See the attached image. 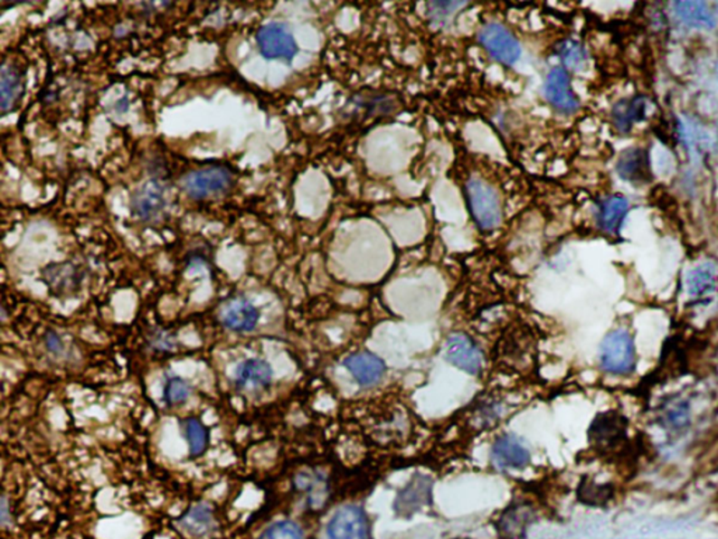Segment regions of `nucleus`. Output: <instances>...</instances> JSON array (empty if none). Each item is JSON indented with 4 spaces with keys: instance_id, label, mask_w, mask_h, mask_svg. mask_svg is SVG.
<instances>
[{
    "instance_id": "obj_27",
    "label": "nucleus",
    "mask_w": 718,
    "mask_h": 539,
    "mask_svg": "<svg viewBox=\"0 0 718 539\" xmlns=\"http://www.w3.org/2000/svg\"><path fill=\"white\" fill-rule=\"evenodd\" d=\"M259 539H305L300 525L294 521H279L262 531Z\"/></svg>"
},
{
    "instance_id": "obj_1",
    "label": "nucleus",
    "mask_w": 718,
    "mask_h": 539,
    "mask_svg": "<svg viewBox=\"0 0 718 539\" xmlns=\"http://www.w3.org/2000/svg\"><path fill=\"white\" fill-rule=\"evenodd\" d=\"M600 367L612 375H628L636 368V345L628 330L606 335L600 347Z\"/></svg>"
},
{
    "instance_id": "obj_3",
    "label": "nucleus",
    "mask_w": 718,
    "mask_h": 539,
    "mask_svg": "<svg viewBox=\"0 0 718 539\" xmlns=\"http://www.w3.org/2000/svg\"><path fill=\"white\" fill-rule=\"evenodd\" d=\"M233 183V175L225 166H210L185 175L182 187L188 197L205 200L211 195L225 193Z\"/></svg>"
},
{
    "instance_id": "obj_28",
    "label": "nucleus",
    "mask_w": 718,
    "mask_h": 539,
    "mask_svg": "<svg viewBox=\"0 0 718 539\" xmlns=\"http://www.w3.org/2000/svg\"><path fill=\"white\" fill-rule=\"evenodd\" d=\"M190 385L184 380H182L180 376L169 378L167 383H165V391H163L165 403L172 404V406H178V404L187 402V399L190 398Z\"/></svg>"
},
{
    "instance_id": "obj_18",
    "label": "nucleus",
    "mask_w": 718,
    "mask_h": 539,
    "mask_svg": "<svg viewBox=\"0 0 718 539\" xmlns=\"http://www.w3.org/2000/svg\"><path fill=\"white\" fill-rule=\"evenodd\" d=\"M650 110L648 100L643 96L620 100L612 109V123L620 134H628L636 124L647 118Z\"/></svg>"
},
{
    "instance_id": "obj_16",
    "label": "nucleus",
    "mask_w": 718,
    "mask_h": 539,
    "mask_svg": "<svg viewBox=\"0 0 718 539\" xmlns=\"http://www.w3.org/2000/svg\"><path fill=\"white\" fill-rule=\"evenodd\" d=\"M674 13L676 19L690 29L712 32L717 27L714 13L704 2H699V0L675 2Z\"/></svg>"
},
{
    "instance_id": "obj_20",
    "label": "nucleus",
    "mask_w": 718,
    "mask_h": 539,
    "mask_svg": "<svg viewBox=\"0 0 718 539\" xmlns=\"http://www.w3.org/2000/svg\"><path fill=\"white\" fill-rule=\"evenodd\" d=\"M234 380L239 388L247 391L269 388L272 381V368L267 361L251 358L244 361L236 370Z\"/></svg>"
},
{
    "instance_id": "obj_7",
    "label": "nucleus",
    "mask_w": 718,
    "mask_h": 539,
    "mask_svg": "<svg viewBox=\"0 0 718 539\" xmlns=\"http://www.w3.org/2000/svg\"><path fill=\"white\" fill-rule=\"evenodd\" d=\"M327 534L330 539H368L365 511L358 506H344L328 523Z\"/></svg>"
},
{
    "instance_id": "obj_4",
    "label": "nucleus",
    "mask_w": 718,
    "mask_h": 539,
    "mask_svg": "<svg viewBox=\"0 0 718 539\" xmlns=\"http://www.w3.org/2000/svg\"><path fill=\"white\" fill-rule=\"evenodd\" d=\"M478 43L494 60L503 65L513 66L521 58V45L515 35L503 24L490 23L478 32Z\"/></svg>"
},
{
    "instance_id": "obj_21",
    "label": "nucleus",
    "mask_w": 718,
    "mask_h": 539,
    "mask_svg": "<svg viewBox=\"0 0 718 539\" xmlns=\"http://www.w3.org/2000/svg\"><path fill=\"white\" fill-rule=\"evenodd\" d=\"M0 93H2V110L5 113L14 110L24 93L22 73L13 65L4 63L0 72Z\"/></svg>"
},
{
    "instance_id": "obj_9",
    "label": "nucleus",
    "mask_w": 718,
    "mask_h": 539,
    "mask_svg": "<svg viewBox=\"0 0 718 539\" xmlns=\"http://www.w3.org/2000/svg\"><path fill=\"white\" fill-rule=\"evenodd\" d=\"M491 462L500 470H522L531 462V451L518 437L505 434L491 447Z\"/></svg>"
},
{
    "instance_id": "obj_10",
    "label": "nucleus",
    "mask_w": 718,
    "mask_h": 539,
    "mask_svg": "<svg viewBox=\"0 0 718 539\" xmlns=\"http://www.w3.org/2000/svg\"><path fill=\"white\" fill-rule=\"evenodd\" d=\"M167 207V192L159 180H149L137 188L132 198V210L142 221H155Z\"/></svg>"
},
{
    "instance_id": "obj_23",
    "label": "nucleus",
    "mask_w": 718,
    "mask_h": 539,
    "mask_svg": "<svg viewBox=\"0 0 718 539\" xmlns=\"http://www.w3.org/2000/svg\"><path fill=\"white\" fill-rule=\"evenodd\" d=\"M432 482L424 475H417L410 480L409 485L397 496L400 507H419L431 495Z\"/></svg>"
},
{
    "instance_id": "obj_13",
    "label": "nucleus",
    "mask_w": 718,
    "mask_h": 539,
    "mask_svg": "<svg viewBox=\"0 0 718 539\" xmlns=\"http://www.w3.org/2000/svg\"><path fill=\"white\" fill-rule=\"evenodd\" d=\"M223 326L238 333L253 332L260 319V312L250 301L234 298L229 301L221 314Z\"/></svg>"
},
{
    "instance_id": "obj_24",
    "label": "nucleus",
    "mask_w": 718,
    "mask_h": 539,
    "mask_svg": "<svg viewBox=\"0 0 718 539\" xmlns=\"http://www.w3.org/2000/svg\"><path fill=\"white\" fill-rule=\"evenodd\" d=\"M184 431L191 457H201L210 444V431L197 417H190L185 421Z\"/></svg>"
},
{
    "instance_id": "obj_5",
    "label": "nucleus",
    "mask_w": 718,
    "mask_h": 539,
    "mask_svg": "<svg viewBox=\"0 0 718 539\" xmlns=\"http://www.w3.org/2000/svg\"><path fill=\"white\" fill-rule=\"evenodd\" d=\"M257 44L262 57L267 60L291 61L298 52L291 30L281 23H271L261 27L257 34Z\"/></svg>"
},
{
    "instance_id": "obj_2",
    "label": "nucleus",
    "mask_w": 718,
    "mask_h": 539,
    "mask_svg": "<svg viewBox=\"0 0 718 539\" xmlns=\"http://www.w3.org/2000/svg\"><path fill=\"white\" fill-rule=\"evenodd\" d=\"M466 195L470 213L483 231H493L500 226L503 221L500 197L490 184L472 177L466 184Z\"/></svg>"
},
{
    "instance_id": "obj_30",
    "label": "nucleus",
    "mask_w": 718,
    "mask_h": 539,
    "mask_svg": "<svg viewBox=\"0 0 718 539\" xmlns=\"http://www.w3.org/2000/svg\"><path fill=\"white\" fill-rule=\"evenodd\" d=\"M45 345H47L48 352L53 353L55 355L63 352V343L57 333H48L47 337H45Z\"/></svg>"
},
{
    "instance_id": "obj_29",
    "label": "nucleus",
    "mask_w": 718,
    "mask_h": 539,
    "mask_svg": "<svg viewBox=\"0 0 718 539\" xmlns=\"http://www.w3.org/2000/svg\"><path fill=\"white\" fill-rule=\"evenodd\" d=\"M466 4H453V2H435L430 4L431 7L432 20L438 23H444L448 17L452 16L453 12H458L460 7H465Z\"/></svg>"
},
{
    "instance_id": "obj_25",
    "label": "nucleus",
    "mask_w": 718,
    "mask_h": 539,
    "mask_svg": "<svg viewBox=\"0 0 718 539\" xmlns=\"http://www.w3.org/2000/svg\"><path fill=\"white\" fill-rule=\"evenodd\" d=\"M557 55L567 70L581 71L587 65V51L575 40H564L560 43L557 45Z\"/></svg>"
},
{
    "instance_id": "obj_17",
    "label": "nucleus",
    "mask_w": 718,
    "mask_h": 539,
    "mask_svg": "<svg viewBox=\"0 0 718 539\" xmlns=\"http://www.w3.org/2000/svg\"><path fill=\"white\" fill-rule=\"evenodd\" d=\"M625 436V421L616 413L600 414L590 429V439L600 449H613Z\"/></svg>"
},
{
    "instance_id": "obj_19",
    "label": "nucleus",
    "mask_w": 718,
    "mask_h": 539,
    "mask_svg": "<svg viewBox=\"0 0 718 539\" xmlns=\"http://www.w3.org/2000/svg\"><path fill=\"white\" fill-rule=\"evenodd\" d=\"M177 525L187 535L203 539L216 530V518L210 506L197 505L188 508L184 515L178 518Z\"/></svg>"
},
{
    "instance_id": "obj_22",
    "label": "nucleus",
    "mask_w": 718,
    "mask_h": 539,
    "mask_svg": "<svg viewBox=\"0 0 718 539\" xmlns=\"http://www.w3.org/2000/svg\"><path fill=\"white\" fill-rule=\"evenodd\" d=\"M44 279L55 292H71L80 282L78 269L73 264H53L44 271Z\"/></svg>"
},
{
    "instance_id": "obj_6",
    "label": "nucleus",
    "mask_w": 718,
    "mask_h": 539,
    "mask_svg": "<svg viewBox=\"0 0 718 539\" xmlns=\"http://www.w3.org/2000/svg\"><path fill=\"white\" fill-rule=\"evenodd\" d=\"M444 357L453 367L463 373L478 375L483 368L485 355L472 337L463 333H455L448 337L444 347Z\"/></svg>"
},
{
    "instance_id": "obj_11",
    "label": "nucleus",
    "mask_w": 718,
    "mask_h": 539,
    "mask_svg": "<svg viewBox=\"0 0 718 539\" xmlns=\"http://www.w3.org/2000/svg\"><path fill=\"white\" fill-rule=\"evenodd\" d=\"M616 173L623 182L634 185L651 182V160L648 152L640 147H631L621 152L616 164Z\"/></svg>"
},
{
    "instance_id": "obj_12",
    "label": "nucleus",
    "mask_w": 718,
    "mask_h": 539,
    "mask_svg": "<svg viewBox=\"0 0 718 539\" xmlns=\"http://www.w3.org/2000/svg\"><path fill=\"white\" fill-rule=\"evenodd\" d=\"M344 367L347 368L354 380L363 386L376 385L386 373L383 360L368 352L355 353L345 358Z\"/></svg>"
},
{
    "instance_id": "obj_26",
    "label": "nucleus",
    "mask_w": 718,
    "mask_h": 539,
    "mask_svg": "<svg viewBox=\"0 0 718 539\" xmlns=\"http://www.w3.org/2000/svg\"><path fill=\"white\" fill-rule=\"evenodd\" d=\"M578 497L582 503L590 506H600L610 497L609 487L600 485L592 479H584L578 487Z\"/></svg>"
},
{
    "instance_id": "obj_14",
    "label": "nucleus",
    "mask_w": 718,
    "mask_h": 539,
    "mask_svg": "<svg viewBox=\"0 0 718 539\" xmlns=\"http://www.w3.org/2000/svg\"><path fill=\"white\" fill-rule=\"evenodd\" d=\"M717 267L710 261L697 264L687 273L686 292L694 301L704 302L713 298V295L717 291Z\"/></svg>"
},
{
    "instance_id": "obj_15",
    "label": "nucleus",
    "mask_w": 718,
    "mask_h": 539,
    "mask_svg": "<svg viewBox=\"0 0 718 539\" xmlns=\"http://www.w3.org/2000/svg\"><path fill=\"white\" fill-rule=\"evenodd\" d=\"M630 211V201L620 194L603 198L598 205L597 222L603 232L619 235Z\"/></svg>"
},
{
    "instance_id": "obj_8",
    "label": "nucleus",
    "mask_w": 718,
    "mask_h": 539,
    "mask_svg": "<svg viewBox=\"0 0 718 539\" xmlns=\"http://www.w3.org/2000/svg\"><path fill=\"white\" fill-rule=\"evenodd\" d=\"M544 98L556 110L572 114L580 109V101L572 88L569 71L557 66L544 80Z\"/></svg>"
}]
</instances>
